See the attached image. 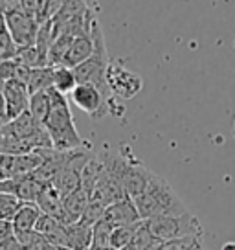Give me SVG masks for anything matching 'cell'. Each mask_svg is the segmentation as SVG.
Here are the masks:
<instances>
[{"instance_id":"cell-27","label":"cell","mask_w":235,"mask_h":250,"mask_svg":"<svg viewBox=\"0 0 235 250\" xmlns=\"http://www.w3.org/2000/svg\"><path fill=\"white\" fill-rule=\"evenodd\" d=\"M8 124H9L8 109H6V102H4V96H2V90H0V129Z\"/></svg>"},{"instance_id":"cell-13","label":"cell","mask_w":235,"mask_h":250,"mask_svg":"<svg viewBox=\"0 0 235 250\" xmlns=\"http://www.w3.org/2000/svg\"><path fill=\"white\" fill-rule=\"evenodd\" d=\"M37 206L39 210L48 215V217H54L55 221H59L63 227H66V217H64V206H63V197L61 193L55 189L54 186H46L42 189V193L37 199Z\"/></svg>"},{"instance_id":"cell-28","label":"cell","mask_w":235,"mask_h":250,"mask_svg":"<svg viewBox=\"0 0 235 250\" xmlns=\"http://www.w3.org/2000/svg\"><path fill=\"white\" fill-rule=\"evenodd\" d=\"M182 250H202V243H200V239H195V241H191L186 249Z\"/></svg>"},{"instance_id":"cell-14","label":"cell","mask_w":235,"mask_h":250,"mask_svg":"<svg viewBox=\"0 0 235 250\" xmlns=\"http://www.w3.org/2000/svg\"><path fill=\"white\" fill-rule=\"evenodd\" d=\"M90 203V195L86 193L83 188H78L76 191H72L70 195L63 199L64 206V217H66V227H70L74 223H78L85 215L86 206Z\"/></svg>"},{"instance_id":"cell-21","label":"cell","mask_w":235,"mask_h":250,"mask_svg":"<svg viewBox=\"0 0 235 250\" xmlns=\"http://www.w3.org/2000/svg\"><path fill=\"white\" fill-rule=\"evenodd\" d=\"M114 228L110 227L109 223L99 221L92 227V247L90 250H107L110 249V235H112Z\"/></svg>"},{"instance_id":"cell-4","label":"cell","mask_w":235,"mask_h":250,"mask_svg":"<svg viewBox=\"0 0 235 250\" xmlns=\"http://www.w3.org/2000/svg\"><path fill=\"white\" fill-rule=\"evenodd\" d=\"M143 225L158 243L176 241L184 237H202V227L191 211L182 215H162L149 219L143 221Z\"/></svg>"},{"instance_id":"cell-12","label":"cell","mask_w":235,"mask_h":250,"mask_svg":"<svg viewBox=\"0 0 235 250\" xmlns=\"http://www.w3.org/2000/svg\"><path fill=\"white\" fill-rule=\"evenodd\" d=\"M103 221L109 223L112 228L118 227H131V225H136V223H141L140 215L136 211V206L134 203L125 197L123 201H119L116 204H110L105 215H103Z\"/></svg>"},{"instance_id":"cell-8","label":"cell","mask_w":235,"mask_h":250,"mask_svg":"<svg viewBox=\"0 0 235 250\" xmlns=\"http://www.w3.org/2000/svg\"><path fill=\"white\" fill-rule=\"evenodd\" d=\"M44 162L40 149L28 155H0V171L4 179H17L37 171Z\"/></svg>"},{"instance_id":"cell-26","label":"cell","mask_w":235,"mask_h":250,"mask_svg":"<svg viewBox=\"0 0 235 250\" xmlns=\"http://www.w3.org/2000/svg\"><path fill=\"white\" fill-rule=\"evenodd\" d=\"M0 250H24L22 245L19 243L17 239V235H11L8 239H4V241L0 243Z\"/></svg>"},{"instance_id":"cell-7","label":"cell","mask_w":235,"mask_h":250,"mask_svg":"<svg viewBox=\"0 0 235 250\" xmlns=\"http://www.w3.org/2000/svg\"><path fill=\"white\" fill-rule=\"evenodd\" d=\"M70 100L78 109H81L83 112H86L88 116L96 118V120L109 114L110 107H114L112 102L105 98V94L101 90H98L92 85H85V83H79L74 88V92L70 94Z\"/></svg>"},{"instance_id":"cell-9","label":"cell","mask_w":235,"mask_h":250,"mask_svg":"<svg viewBox=\"0 0 235 250\" xmlns=\"http://www.w3.org/2000/svg\"><path fill=\"white\" fill-rule=\"evenodd\" d=\"M151 177H153V171H149L140 160L131 156V160H129V164L125 167V173L121 177V186H123L125 195L131 201H134L136 197L145 193V189H147L151 182Z\"/></svg>"},{"instance_id":"cell-22","label":"cell","mask_w":235,"mask_h":250,"mask_svg":"<svg viewBox=\"0 0 235 250\" xmlns=\"http://www.w3.org/2000/svg\"><path fill=\"white\" fill-rule=\"evenodd\" d=\"M140 227V223L136 225H131V227H118L112 230V235H110V249L114 250H121L125 249L127 245H131L136 235V230Z\"/></svg>"},{"instance_id":"cell-15","label":"cell","mask_w":235,"mask_h":250,"mask_svg":"<svg viewBox=\"0 0 235 250\" xmlns=\"http://www.w3.org/2000/svg\"><path fill=\"white\" fill-rule=\"evenodd\" d=\"M44 184L37 180V177L30 173V175H24V177H17L15 179V193L13 197L19 199L20 203H37L39 195L44 189Z\"/></svg>"},{"instance_id":"cell-19","label":"cell","mask_w":235,"mask_h":250,"mask_svg":"<svg viewBox=\"0 0 235 250\" xmlns=\"http://www.w3.org/2000/svg\"><path fill=\"white\" fill-rule=\"evenodd\" d=\"M78 86V79H76V74L72 68H66V66H55L54 68V88L55 92L63 94V96H68V94L74 92V88Z\"/></svg>"},{"instance_id":"cell-18","label":"cell","mask_w":235,"mask_h":250,"mask_svg":"<svg viewBox=\"0 0 235 250\" xmlns=\"http://www.w3.org/2000/svg\"><path fill=\"white\" fill-rule=\"evenodd\" d=\"M54 85V66H44V68H33L28 78V92L30 96L37 92H48Z\"/></svg>"},{"instance_id":"cell-30","label":"cell","mask_w":235,"mask_h":250,"mask_svg":"<svg viewBox=\"0 0 235 250\" xmlns=\"http://www.w3.org/2000/svg\"><path fill=\"white\" fill-rule=\"evenodd\" d=\"M4 88V81H2V78H0V90Z\"/></svg>"},{"instance_id":"cell-24","label":"cell","mask_w":235,"mask_h":250,"mask_svg":"<svg viewBox=\"0 0 235 250\" xmlns=\"http://www.w3.org/2000/svg\"><path fill=\"white\" fill-rule=\"evenodd\" d=\"M20 201L11 195L0 193V221H13L17 210L20 208Z\"/></svg>"},{"instance_id":"cell-32","label":"cell","mask_w":235,"mask_h":250,"mask_svg":"<svg viewBox=\"0 0 235 250\" xmlns=\"http://www.w3.org/2000/svg\"><path fill=\"white\" fill-rule=\"evenodd\" d=\"M234 134H235V122H234Z\"/></svg>"},{"instance_id":"cell-5","label":"cell","mask_w":235,"mask_h":250,"mask_svg":"<svg viewBox=\"0 0 235 250\" xmlns=\"http://www.w3.org/2000/svg\"><path fill=\"white\" fill-rule=\"evenodd\" d=\"M11 39L19 48L33 46L37 41L39 24L20 9V2H0Z\"/></svg>"},{"instance_id":"cell-11","label":"cell","mask_w":235,"mask_h":250,"mask_svg":"<svg viewBox=\"0 0 235 250\" xmlns=\"http://www.w3.org/2000/svg\"><path fill=\"white\" fill-rule=\"evenodd\" d=\"M96 21H98V19H96ZM92 26H94V24H92ZM92 54H94V33L90 30V31H85V33L78 35L76 39L72 41L70 50H68V54L64 55L61 66H66V68H72V70H74V68H78L81 62H85Z\"/></svg>"},{"instance_id":"cell-20","label":"cell","mask_w":235,"mask_h":250,"mask_svg":"<svg viewBox=\"0 0 235 250\" xmlns=\"http://www.w3.org/2000/svg\"><path fill=\"white\" fill-rule=\"evenodd\" d=\"M50 109H52V102H50V94L48 92H37L30 96V109H28V112L32 114V118L37 124L42 125L46 122Z\"/></svg>"},{"instance_id":"cell-31","label":"cell","mask_w":235,"mask_h":250,"mask_svg":"<svg viewBox=\"0 0 235 250\" xmlns=\"http://www.w3.org/2000/svg\"><path fill=\"white\" fill-rule=\"evenodd\" d=\"M0 180H4V175H2V171H0Z\"/></svg>"},{"instance_id":"cell-25","label":"cell","mask_w":235,"mask_h":250,"mask_svg":"<svg viewBox=\"0 0 235 250\" xmlns=\"http://www.w3.org/2000/svg\"><path fill=\"white\" fill-rule=\"evenodd\" d=\"M11 235H15V228L11 221H0V243L4 239H8Z\"/></svg>"},{"instance_id":"cell-29","label":"cell","mask_w":235,"mask_h":250,"mask_svg":"<svg viewBox=\"0 0 235 250\" xmlns=\"http://www.w3.org/2000/svg\"><path fill=\"white\" fill-rule=\"evenodd\" d=\"M220 250H235V241H228L222 245V249Z\"/></svg>"},{"instance_id":"cell-6","label":"cell","mask_w":235,"mask_h":250,"mask_svg":"<svg viewBox=\"0 0 235 250\" xmlns=\"http://www.w3.org/2000/svg\"><path fill=\"white\" fill-rule=\"evenodd\" d=\"M107 86L114 96L121 100H133L143 88V79L140 74L129 70L123 62L110 61L107 68Z\"/></svg>"},{"instance_id":"cell-17","label":"cell","mask_w":235,"mask_h":250,"mask_svg":"<svg viewBox=\"0 0 235 250\" xmlns=\"http://www.w3.org/2000/svg\"><path fill=\"white\" fill-rule=\"evenodd\" d=\"M40 215H42V211L39 210V206L35 203H22L20 208L17 210L13 221H11L13 228H15V234H19V232H33Z\"/></svg>"},{"instance_id":"cell-2","label":"cell","mask_w":235,"mask_h":250,"mask_svg":"<svg viewBox=\"0 0 235 250\" xmlns=\"http://www.w3.org/2000/svg\"><path fill=\"white\" fill-rule=\"evenodd\" d=\"M133 203L141 221H149L162 215H182L189 211L186 203L173 189L171 184L157 173H153L145 193L136 197Z\"/></svg>"},{"instance_id":"cell-3","label":"cell","mask_w":235,"mask_h":250,"mask_svg":"<svg viewBox=\"0 0 235 250\" xmlns=\"http://www.w3.org/2000/svg\"><path fill=\"white\" fill-rule=\"evenodd\" d=\"M92 33H94V54L90 55L85 62H81L78 68H74L76 79L79 83L85 85H92L98 90H101L105 96L110 92L107 86V68H109V55H107V46H105V37H103L101 26L99 21H96L92 26Z\"/></svg>"},{"instance_id":"cell-16","label":"cell","mask_w":235,"mask_h":250,"mask_svg":"<svg viewBox=\"0 0 235 250\" xmlns=\"http://www.w3.org/2000/svg\"><path fill=\"white\" fill-rule=\"evenodd\" d=\"M66 249L70 250H90L92 247V227L78 221L66 227Z\"/></svg>"},{"instance_id":"cell-23","label":"cell","mask_w":235,"mask_h":250,"mask_svg":"<svg viewBox=\"0 0 235 250\" xmlns=\"http://www.w3.org/2000/svg\"><path fill=\"white\" fill-rule=\"evenodd\" d=\"M107 204H103L101 201H98V199H90V203H88V206H86L85 210V215H83V223L85 225H88V227H94L96 223H99L103 219V215H105V211H107Z\"/></svg>"},{"instance_id":"cell-1","label":"cell","mask_w":235,"mask_h":250,"mask_svg":"<svg viewBox=\"0 0 235 250\" xmlns=\"http://www.w3.org/2000/svg\"><path fill=\"white\" fill-rule=\"evenodd\" d=\"M48 94H50L52 109L42 127L46 129L55 151H76L83 147L90 149V144H86L76 129L70 103L66 100V96L55 92L54 88H50Z\"/></svg>"},{"instance_id":"cell-10","label":"cell","mask_w":235,"mask_h":250,"mask_svg":"<svg viewBox=\"0 0 235 250\" xmlns=\"http://www.w3.org/2000/svg\"><path fill=\"white\" fill-rule=\"evenodd\" d=\"M2 96H4V102H6L9 122L19 118L24 112H28V109H30V92H28V86L20 81L4 83Z\"/></svg>"}]
</instances>
